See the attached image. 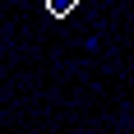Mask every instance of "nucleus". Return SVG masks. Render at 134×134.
Segmentation results:
<instances>
[{
	"instance_id": "nucleus-1",
	"label": "nucleus",
	"mask_w": 134,
	"mask_h": 134,
	"mask_svg": "<svg viewBox=\"0 0 134 134\" xmlns=\"http://www.w3.org/2000/svg\"><path fill=\"white\" fill-rule=\"evenodd\" d=\"M74 5H79V0H46V9H51L55 19H65V14L74 9Z\"/></svg>"
}]
</instances>
